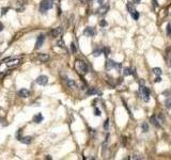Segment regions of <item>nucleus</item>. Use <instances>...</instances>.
<instances>
[{
  "label": "nucleus",
  "instance_id": "nucleus-22",
  "mask_svg": "<svg viewBox=\"0 0 171 160\" xmlns=\"http://www.w3.org/2000/svg\"><path fill=\"white\" fill-rule=\"evenodd\" d=\"M141 128H142V132H148L149 131V125L146 123H143L141 125Z\"/></svg>",
  "mask_w": 171,
  "mask_h": 160
},
{
  "label": "nucleus",
  "instance_id": "nucleus-21",
  "mask_svg": "<svg viewBox=\"0 0 171 160\" xmlns=\"http://www.w3.org/2000/svg\"><path fill=\"white\" fill-rule=\"evenodd\" d=\"M102 53H103V50L102 49H95L94 51H93V56H94V57H100Z\"/></svg>",
  "mask_w": 171,
  "mask_h": 160
},
{
  "label": "nucleus",
  "instance_id": "nucleus-14",
  "mask_svg": "<svg viewBox=\"0 0 171 160\" xmlns=\"http://www.w3.org/2000/svg\"><path fill=\"white\" fill-rule=\"evenodd\" d=\"M43 120H44V117H43V115L41 113H37V114H35V115L33 116V122L35 123V124H40Z\"/></svg>",
  "mask_w": 171,
  "mask_h": 160
},
{
  "label": "nucleus",
  "instance_id": "nucleus-26",
  "mask_svg": "<svg viewBox=\"0 0 171 160\" xmlns=\"http://www.w3.org/2000/svg\"><path fill=\"white\" fill-rule=\"evenodd\" d=\"M57 45L60 48H64V42H63V40H59V41L57 42Z\"/></svg>",
  "mask_w": 171,
  "mask_h": 160
},
{
  "label": "nucleus",
  "instance_id": "nucleus-9",
  "mask_svg": "<svg viewBox=\"0 0 171 160\" xmlns=\"http://www.w3.org/2000/svg\"><path fill=\"white\" fill-rule=\"evenodd\" d=\"M62 32H63V28H62V27H57V28H53L50 33H51V35L53 37H57L59 35H61V34H62Z\"/></svg>",
  "mask_w": 171,
  "mask_h": 160
},
{
  "label": "nucleus",
  "instance_id": "nucleus-29",
  "mask_svg": "<svg viewBox=\"0 0 171 160\" xmlns=\"http://www.w3.org/2000/svg\"><path fill=\"white\" fill-rule=\"evenodd\" d=\"M104 128H105V130H108V128H109V120H106V121H105Z\"/></svg>",
  "mask_w": 171,
  "mask_h": 160
},
{
  "label": "nucleus",
  "instance_id": "nucleus-11",
  "mask_svg": "<svg viewBox=\"0 0 171 160\" xmlns=\"http://www.w3.org/2000/svg\"><path fill=\"white\" fill-rule=\"evenodd\" d=\"M18 95L23 98H27V97L30 96V92H29V90H27V89H21V90L18 91Z\"/></svg>",
  "mask_w": 171,
  "mask_h": 160
},
{
  "label": "nucleus",
  "instance_id": "nucleus-20",
  "mask_svg": "<svg viewBox=\"0 0 171 160\" xmlns=\"http://www.w3.org/2000/svg\"><path fill=\"white\" fill-rule=\"evenodd\" d=\"M152 71H153V73H154L155 75H157V76H160V75L162 74V69H160L159 67H155V68L152 69Z\"/></svg>",
  "mask_w": 171,
  "mask_h": 160
},
{
  "label": "nucleus",
  "instance_id": "nucleus-5",
  "mask_svg": "<svg viewBox=\"0 0 171 160\" xmlns=\"http://www.w3.org/2000/svg\"><path fill=\"white\" fill-rule=\"evenodd\" d=\"M84 34L86 36H94L95 34H96V30H95V28L94 27H87V28L85 29V31H84Z\"/></svg>",
  "mask_w": 171,
  "mask_h": 160
},
{
  "label": "nucleus",
  "instance_id": "nucleus-15",
  "mask_svg": "<svg viewBox=\"0 0 171 160\" xmlns=\"http://www.w3.org/2000/svg\"><path fill=\"white\" fill-rule=\"evenodd\" d=\"M150 121H151V123L154 125L155 127H157V128H159V127H160V122H159V120L157 119L156 116H154V115H153V116H151V120H150Z\"/></svg>",
  "mask_w": 171,
  "mask_h": 160
},
{
  "label": "nucleus",
  "instance_id": "nucleus-36",
  "mask_svg": "<svg viewBox=\"0 0 171 160\" xmlns=\"http://www.w3.org/2000/svg\"><path fill=\"white\" fill-rule=\"evenodd\" d=\"M133 159H143V157H139V156H135V157H133Z\"/></svg>",
  "mask_w": 171,
  "mask_h": 160
},
{
  "label": "nucleus",
  "instance_id": "nucleus-27",
  "mask_svg": "<svg viewBox=\"0 0 171 160\" xmlns=\"http://www.w3.org/2000/svg\"><path fill=\"white\" fill-rule=\"evenodd\" d=\"M101 110L98 108H94V115L95 116H101Z\"/></svg>",
  "mask_w": 171,
  "mask_h": 160
},
{
  "label": "nucleus",
  "instance_id": "nucleus-37",
  "mask_svg": "<svg viewBox=\"0 0 171 160\" xmlns=\"http://www.w3.org/2000/svg\"><path fill=\"white\" fill-rule=\"evenodd\" d=\"M140 1H141V0H134V1H133V3H140Z\"/></svg>",
  "mask_w": 171,
  "mask_h": 160
},
{
  "label": "nucleus",
  "instance_id": "nucleus-23",
  "mask_svg": "<svg viewBox=\"0 0 171 160\" xmlns=\"http://www.w3.org/2000/svg\"><path fill=\"white\" fill-rule=\"evenodd\" d=\"M132 17H133V19L134 20H138L139 19V12H137V11H135L134 13H132Z\"/></svg>",
  "mask_w": 171,
  "mask_h": 160
},
{
  "label": "nucleus",
  "instance_id": "nucleus-30",
  "mask_svg": "<svg viewBox=\"0 0 171 160\" xmlns=\"http://www.w3.org/2000/svg\"><path fill=\"white\" fill-rule=\"evenodd\" d=\"M71 49H72V52H75L76 51V45H75V43H72L71 44Z\"/></svg>",
  "mask_w": 171,
  "mask_h": 160
},
{
  "label": "nucleus",
  "instance_id": "nucleus-34",
  "mask_svg": "<svg viewBox=\"0 0 171 160\" xmlns=\"http://www.w3.org/2000/svg\"><path fill=\"white\" fill-rule=\"evenodd\" d=\"M153 1V5L154 7H158V2H157V0H152Z\"/></svg>",
  "mask_w": 171,
  "mask_h": 160
},
{
  "label": "nucleus",
  "instance_id": "nucleus-33",
  "mask_svg": "<svg viewBox=\"0 0 171 160\" xmlns=\"http://www.w3.org/2000/svg\"><path fill=\"white\" fill-rule=\"evenodd\" d=\"M162 81V78H160V76H157L156 79H155V82H160Z\"/></svg>",
  "mask_w": 171,
  "mask_h": 160
},
{
  "label": "nucleus",
  "instance_id": "nucleus-4",
  "mask_svg": "<svg viewBox=\"0 0 171 160\" xmlns=\"http://www.w3.org/2000/svg\"><path fill=\"white\" fill-rule=\"evenodd\" d=\"M105 68L107 69V71H110V69H112V68L120 69V68H121V64L114 62L113 60H107L106 64H105Z\"/></svg>",
  "mask_w": 171,
  "mask_h": 160
},
{
  "label": "nucleus",
  "instance_id": "nucleus-10",
  "mask_svg": "<svg viewBox=\"0 0 171 160\" xmlns=\"http://www.w3.org/2000/svg\"><path fill=\"white\" fill-rule=\"evenodd\" d=\"M109 10V5L108 4H104L102 5V7H100V9L97 10V14L98 15H105L107 12H108Z\"/></svg>",
  "mask_w": 171,
  "mask_h": 160
},
{
  "label": "nucleus",
  "instance_id": "nucleus-12",
  "mask_svg": "<svg viewBox=\"0 0 171 160\" xmlns=\"http://www.w3.org/2000/svg\"><path fill=\"white\" fill-rule=\"evenodd\" d=\"M37 59H39L41 62H47V61H49L50 57L46 53H40L39 56H37Z\"/></svg>",
  "mask_w": 171,
  "mask_h": 160
},
{
  "label": "nucleus",
  "instance_id": "nucleus-39",
  "mask_svg": "<svg viewBox=\"0 0 171 160\" xmlns=\"http://www.w3.org/2000/svg\"><path fill=\"white\" fill-rule=\"evenodd\" d=\"M79 1H81V2H86L87 0H79Z\"/></svg>",
  "mask_w": 171,
  "mask_h": 160
},
{
  "label": "nucleus",
  "instance_id": "nucleus-1",
  "mask_svg": "<svg viewBox=\"0 0 171 160\" xmlns=\"http://www.w3.org/2000/svg\"><path fill=\"white\" fill-rule=\"evenodd\" d=\"M139 96H140L141 98H142L143 101H145V103H148L150 100V89L148 87H145L144 85V82L141 80V81H139Z\"/></svg>",
  "mask_w": 171,
  "mask_h": 160
},
{
  "label": "nucleus",
  "instance_id": "nucleus-8",
  "mask_svg": "<svg viewBox=\"0 0 171 160\" xmlns=\"http://www.w3.org/2000/svg\"><path fill=\"white\" fill-rule=\"evenodd\" d=\"M44 41H45V36L41 34V35L37 36L36 39V43H35V49H39L40 47L43 46V44H44Z\"/></svg>",
  "mask_w": 171,
  "mask_h": 160
},
{
  "label": "nucleus",
  "instance_id": "nucleus-18",
  "mask_svg": "<svg viewBox=\"0 0 171 160\" xmlns=\"http://www.w3.org/2000/svg\"><path fill=\"white\" fill-rule=\"evenodd\" d=\"M126 8H127V11L129 12V14H132V13H134L136 11L135 9V7H134V3H133V1H129V2H127V4H126Z\"/></svg>",
  "mask_w": 171,
  "mask_h": 160
},
{
  "label": "nucleus",
  "instance_id": "nucleus-28",
  "mask_svg": "<svg viewBox=\"0 0 171 160\" xmlns=\"http://www.w3.org/2000/svg\"><path fill=\"white\" fill-rule=\"evenodd\" d=\"M167 34L168 35H171V24L169 23L167 26Z\"/></svg>",
  "mask_w": 171,
  "mask_h": 160
},
{
  "label": "nucleus",
  "instance_id": "nucleus-25",
  "mask_svg": "<svg viewBox=\"0 0 171 160\" xmlns=\"http://www.w3.org/2000/svg\"><path fill=\"white\" fill-rule=\"evenodd\" d=\"M102 50H103V53H104V55H105L106 57H108L109 52H110V49H109L108 47H104V48H103V49H102Z\"/></svg>",
  "mask_w": 171,
  "mask_h": 160
},
{
  "label": "nucleus",
  "instance_id": "nucleus-6",
  "mask_svg": "<svg viewBox=\"0 0 171 160\" xmlns=\"http://www.w3.org/2000/svg\"><path fill=\"white\" fill-rule=\"evenodd\" d=\"M35 81H36V83L40 85H46L48 83V78L46 76H44V75H41V76H39L35 79Z\"/></svg>",
  "mask_w": 171,
  "mask_h": 160
},
{
  "label": "nucleus",
  "instance_id": "nucleus-24",
  "mask_svg": "<svg viewBox=\"0 0 171 160\" xmlns=\"http://www.w3.org/2000/svg\"><path fill=\"white\" fill-rule=\"evenodd\" d=\"M165 106L167 107L168 109H171V98H167L165 101Z\"/></svg>",
  "mask_w": 171,
  "mask_h": 160
},
{
  "label": "nucleus",
  "instance_id": "nucleus-35",
  "mask_svg": "<svg viewBox=\"0 0 171 160\" xmlns=\"http://www.w3.org/2000/svg\"><path fill=\"white\" fill-rule=\"evenodd\" d=\"M3 28H4V27H3V24H2V23H0V32H1L2 30H3Z\"/></svg>",
  "mask_w": 171,
  "mask_h": 160
},
{
  "label": "nucleus",
  "instance_id": "nucleus-16",
  "mask_svg": "<svg viewBox=\"0 0 171 160\" xmlns=\"http://www.w3.org/2000/svg\"><path fill=\"white\" fill-rule=\"evenodd\" d=\"M123 74L124 76H129V75H135V69L129 68V67H125L123 69Z\"/></svg>",
  "mask_w": 171,
  "mask_h": 160
},
{
  "label": "nucleus",
  "instance_id": "nucleus-31",
  "mask_svg": "<svg viewBox=\"0 0 171 160\" xmlns=\"http://www.w3.org/2000/svg\"><path fill=\"white\" fill-rule=\"evenodd\" d=\"M9 11V8H3L2 9V12H1V15H4V14H7V12Z\"/></svg>",
  "mask_w": 171,
  "mask_h": 160
},
{
  "label": "nucleus",
  "instance_id": "nucleus-17",
  "mask_svg": "<svg viewBox=\"0 0 171 160\" xmlns=\"http://www.w3.org/2000/svg\"><path fill=\"white\" fill-rule=\"evenodd\" d=\"M66 83H68V87L69 88V89H73L75 90L77 88V84H76V82L74 81V80H72V79H68L66 80Z\"/></svg>",
  "mask_w": 171,
  "mask_h": 160
},
{
  "label": "nucleus",
  "instance_id": "nucleus-3",
  "mask_svg": "<svg viewBox=\"0 0 171 160\" xmlns=\"http://www.w3.org/2000/svg\"><path fill=\"white\" fill-rule=\"evenodd\" d=\"M52 8V3L50 0H43L41 1V3H40V11H41L42 13H45L46 11H48L49 9H51Z\"/></svg>",
  "mask_w": 171,
  "mask_h": 160
},
{
  "label": "nucleus",
  "instance_id": "nucleus-7",
  "mask_svg": "<svg viewBox=\"0 0 171 160\" xmlns=\"http://www.w3.org/2000/svg\"><path fill=\"white\" fill-rule=\"evenodd\" d=\"M21 62L20 59H10L9 61L7 62V66H9V67H13V66H17L19 65Z\"/></svg>",
  "mask_w": 171,
  "mask_h": 160
},
{
  "label": "nucleus",
  "instance_id": "nucleus-32",
  "mask_svg": "<svg viewBox=\"0 0 171 160\" xmlns=\"http://www.w3.org/2000/svg\"><path fill=\"white\" fill-rule=\"evenodd\" d=\"M100 25H101L102 27H106V26H107V21H106V20H104V19H103V20H101Z\"/></svg>",
  "mask_w": 171,
  "mask_h": 160
},
{
  "label": "nucleus",
  "instance_id": "nucleus-2",
  "mask_svg": "<svg viewBox=\"0 0 171 160\" xmlns=\"http://www.w3.org/2000/svg\"><path fill=\"white\" fill-rule=\"evenodd\" d=\"M75 69H76L78 73L85 75L88 73V65L86 64V62L81 60H77L76 62H75Z\"/></svg>",
  "mask_w": 171,
  "mask_h": 160
},
{
  "label": "nucleus",
  "instance_id": "nucleus-13",
  "mask_svg": "<svg viewBox=\"0 0 171 160\" xmlns=\"http://www.w3.org/2000/svg\"><path fill=\"white\" fill-rule=\"evenodd\" d=\"M32 137H30V136H26V137H21L19 139V141L21 143H24V144H30L32 142Z\"/></svg>",
  "mask_w": 171,
  "mask_h": 160
},
{
  "label": "nucleus",
  "instance_id": "nucleus-19",
  "mask_svg": "<svg viewBox=\"0 0 171 160\" xmlns=\"http://www.w3.org/2000/svg\"><path fill=\"white\" fill-rule=\"evenodd\" d=\"M87 94L88 95H94V94H101V93L98 92L95 88H91V89H89L87 91Z\"/></svg>",
  "mask_w": 171,
  "mask_h": 160
},
{
  "label": "nucleus",
  "instance_id": "nucleus-38",
  "mask_svg": "<svg viewBox=\"0 0 171 160\" xmlns=\"http://www.w3.org/2000/svg\"><path fill=\"white\" fill-rule=\"evenodd\" d=\"M103 1H104V0H97V2H98V3H100V4L103 3Z\"/></svg>",
  "mask_w": 171,
  "mask_h": 160
}]
</instances>
